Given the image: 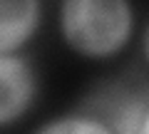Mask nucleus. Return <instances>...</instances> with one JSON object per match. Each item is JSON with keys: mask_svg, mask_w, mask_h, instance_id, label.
Wrapping results in <instances>:
<instances>
[{"mask_svg": "<svg viewBox=\"0 0 149 134\" xmlns=\"http://www.w3.org/2000/svg\"><path fill=\"white\" fill-rule=\"evenodd\" d=\"M30 134H117L90 107H77L42 119Z\"/></svg>", "mask_w": 149, "mask_h": 134, "instance_id": "nucleus-5", "label": "nucleus"}, {"mask_svg": "<svg viewBox=\"0 0 149 134\" xmlns=\"http://www.w3.org/2000/svg\"><path fill=\"white\" fill-rule=\"evenodd\" d=\"M55 22L62 45L87 62L122 57L142 30L134 0H60Z\"/></svg>", "mask_w": 149, "mask_h": 134, "instance_id": "nucleus-1", "label": "nucleus"}, {"mask_svg": "<svg viewBox=\"0 0 149 134\" xmlns=\"http://www.w3.org/2000/svg\"><path fill=\"white\" fill-rule=\"evenodd\" d=\"M139 55H142L144 70L149 72V17H147V22L142 25V30H139Z\"/></svg>", "mask_w": 149, "mask_h": 134, "instance_id": "nucleus-6", "label": "nucleus"}, {"mask_svg": "<svg viewBox=\"0 0 149 134\" xmlns=\"http://www.w3.org/2000/svg\"><path fill=\"white\" fill-rule=\"evenodd\" d=\"M40 80L25 52H0V124L10 129L22 122L37 102Z\"/></svg>", "mask_w": 149, "mask_h": 134, "instance_id": "nucleus-2", "label": "nucleus"}, {"mask_svg": "<svg viewBox=\"0 0 149 134\" xmlns=\"http://www.w3.org/2000/svg\"><path fill=\"white\" fill-rule=\"evenodd\" d=\"M149 104V87L127 85V82H114L85 102L95 114H100L117 134H139V124Z\"/></svg>", "mask_w": 149, "mask_h": 134, "instance_id": "nucleus-3", "label": "nucleus"}, {"mask_svg": "<svg viewBox=\"0 0 149 134\" xmlns=\"http://www.w3.org/2000/svg\"><path fill=\"white\" fill-rule=\"evenodd\" d=\"M42 0H0V52H25L42 27Z\"/></svg>", "mask_w": 149, "mask_h": 134, "instance_id": "nucleus-4", "label": "nucleus"}, {"mask_svg": "<svg viewBox=\"0 0 149 134\" xmlns=\"http://www.w3.org/2000/svg\"><path fill=\"white\" fill-rule=\"evenodd\" d=\"M139 134H149V104H147V112L142 117V124H139Z\"/></svg>", "mask_w": 149, "mask_h": 134, "instance_id": "nucleus-7", "label": "nucleus"}]
</instances>
